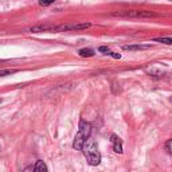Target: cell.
I'll use <instances>...</instances> for the list:
<instances>
[{"label":"cell","instance_id":"12","mask_svg":"<svg viewBox=\"0 0 172 172\" xmlns=\"http://www.w3.org/2000/svg\"><path fill=\"white\" fill-rule=\"evenodd\" d=\"M165 149L168 151V153H171V155H172V138L165 143Z\"/></svg>","mask_w":172,"mask_h":172},{"label":"cell","instance_id":"6","mask_svg":"<svg viewBox=\"0 0 172 172\" xmlns=\"http://www.w3.org/2000/svg\"><path fill=\"white\" fill-rule=\"evenodd\" d=\"M110 141L113 143V151L116 153H122L124 151H122V143L120 140V137H117L116 134H112L110 136Z\"/></svg>","mask_w":172,"mask_h":172},{"label":"cell","instance_id":"13","mask_svg":"<svg viewBox=\"0 0 172 172\" xmlns=\"http://www.w3.org/2000/svg\"><path fill=\"white\" fill-rule=\"evenodd\" d=\"M98 51H101V52H106V54H110V48L109 47H106V46H101L100 48H98Z\"/></svg>","mask_w":172,"mask_h":172},{"label":"cell","instance_id":"1","mask_svg":"<svg viewBox=\"0 0 172 172\" xmlns=\"http://www.w3.org/2000/svg\"><path fill=\"white\" fill-rule=\"evenodd\" d=\"M90 134H92V125H90L89 122L81 120L78 132H77L75 137H74V143H73V148L77 151H82V147L90 138Z\"/></svg>","mask_w":172,"mask_h":172},{"label":"cell","instance_id":"15","mask_svg":"<svg viewBox=\"0 0 172 172\" xmlns=\"http://www.w3.org/2000/svg\"><path fill=\"white\" fill-rule=\"evenodd\" d=\"M0 104H2V98H0Z\"/></svg>","mask_w":172,"mask_h":172},{"label":"cell","instance_id":"4","mask_svg":"<svg viewBox=\"0 0 172 172\" xmlns=\"http://www.w3.org/2000/svg\"><path fill=\"white\" fill-rule=\"evenodd\" d=\"M92 27L90 23H73V24H62V26H55L54 31H71V30H85V28Z\"/></svg>","mask_w":172,"mask_h":172},{"label":"cell","instance_id":"3","mask_svg":"<svg viewBox=\"0 0 172 172\" xmlns=\"http://www.w3.org/2000/svg\"><path fill=\"white\" fill-rule=\"evenodd\" d=\"M116 18H125V19H130V18H155L157 16L155 12L151 11H138V10H130V11H118V12H113L112 14Z\"/></svg>","mask_w":172,"mask_h":172},{"label":"cell","instance_id":"5","mask_svg":"<svg viewBox=\"0 0 172 172\" xmlns=\"http://www.w3.org/2000/svg\"><path fill=\"white\" fill-rule=\"evenodd\" d=\"M23 172H47V165L44 161L38 160L35 163L34 168H32V167H28V168H26Z\"/></svg>","mask_w":172,"mask_h":172},{"label":"cell","instance_id":"2","mask_svg":"<svg viewBox=\"0 0 172 172\" xmlns=\"http://www.w3.org/2000/svg\"><path fill=\"white\" fill-rule=\"evenodd\" d=\"M82 152L85 155V157L88 159V163L90 165H98L101 163V153L98 151V147L96 145V143L92 138H89L84 144Z\"/></svg>","mask_w":172,"mask_h":172},{"label":"cell","instance_id":"9","mask_svg":"<svg viewBox=\"0 0 172 172\" xmlns=\"http://www.w3.org/2000/svg\"><path fill=\"white\" fill-rule=\"evenodd\" d=\"M155 42H160L164 44H172V38H155Z\"/></svg>","mask_w":172,"mask_h":172},{"label":"cell","instance_id":"11","mask_svg":"<svg viewBox=\"0 0 172 172\" xmlns=\"http://www.w3.org/2000/svg\"><path fill=\"white\" fill-rule=\"evenodd\" d=\"M55 0H39V4L40 6H43V7H46V6H50V4H52Z\"/></svg>","mask_w":172,"mask_h":172},{"label":"cell","instance_id":"7","mask_svg":"<svg viewBox=\"0 0 172 172\" xmlns=\"http://www.w3.org/2000/svg\"><path fill=\"white\" fill-rule=\"evenodd\" d=\"M151 46L149 44H134V46H124L122 48L126 51H136V50H147V48H149Z\"/></svg>","mask_w":172,"mask_h":172},{"label":"cell","instance_id":"14","mask_svg":"<svg viewBox=\"0 0 172 172\" xmlns=\"http://www.w3.org/2000/svg\"><path fill=\"white\" fill-rule=\"evenodd\" d=\"M109 55H112L113 58H116V59H120V58H121V55H120V54H117V52H110Z\"/></svg>","mask_w":172,"mask_h":172},{"label":"cell","instance_id":"10","mask_svg":"<svg viewBox=\"0 0 172 172\" xmlns=\"http://www.w3.org/2000/svg\"><path fill=\"white\" fill-rule=\"evenodd\" d=\"M15 71H16V70H12V69H2V70H0V77L12 74V73H15Z\"/></svg>","mask_w":172,"mask_h":172},{"label":"cell","instance_id":"8","mask_svg":"<svg viewBox=\"0 0 172 172\" xmlns=\"http://www.w3.org/2000/svg\"><path fill=\"white\" fill-rule=\"evenodd\" d=\"M78 54L81 57H88V58H90V57L94 55V51L92 50V48H82V50H79Z\"/></svg>","mask_w":172,"mask_h":172}]
</instances>
